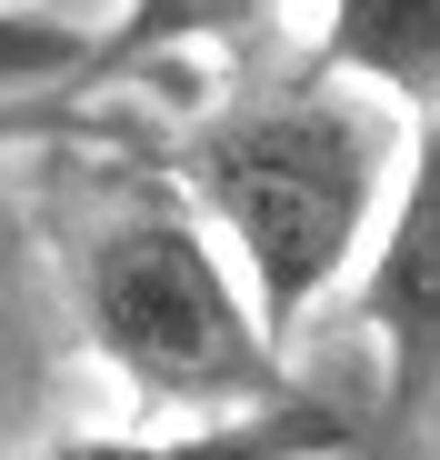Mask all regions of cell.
Masks as SVG:
<instances>
[{"mask_svg": "<svg viewBox=\"0 0 440 460\" xmlns=\"http://www.w3.org/2000/svg\"><path fill=\"white\" fill-rule=\"evenodd\" d=\"M280 0H130V11L110 31H91V70H81V91L120 81V70L140 60H171V50H241L270 31Z\"/></svg>", "mask_w": 440, "mask_h": 460, "instance_id": "obj_6", "label": "cell"}, {"mask_svg": "<svg viewBox=\"0 0 440 460\" xmlns=\"http://www.w3.org/2000/svg\"><path fill=\"white\" fill-rule=\"evenodd\" d=\"M31 460H371V420L330 391H280L260 411H210L180 430H81Z\"/></svg>", "mask_w": 440, "mask_h": 460, "instance_id": "obj_4", "label": "cell"}, {"mask_svg": "<svg viewBox=\"0 0 440 460\" xmlns=\"http://www.w3.org/2000/svg\"><path fill=\"white\" fill-rule=\"evenodd\" d=\"M91 70V31L60 11H11L0 0V101L11 91H81Z\"/></svg>", "mask_w": 440, "mask_h": 460, "instance_id": "obj_7", "label": "cell"}, {"mask_svg": "<svg viewBox=\"0 0 440 460\" xmlns=\"http://www.w3.org/2000/svg\"><path fill=\"white\" fill-rule=\"evenodd\" d=\"M360 331L381 350V430H420L440 401V101L410 111L391 220L360 280Z\"/></svg>", "mask_w": 440, "mask_h": 460, "instance_id": "obj_3", "label": "cell"}, {"mask_svg": "<svg viewBox=\"0 0 440 460\" xmlns=\"http://www.w3.org/2000/svg\"><path fill=\"white\" fill-rule=\"evenodd\" d=\"M311 70L391 111H430L440 101V0H330Z\"/></svg>", "mask_w": 440, "mask_h": 460, "instance_id": "obj_5", "label": "cell"}, {"mask_svg": "<svg viewBox=\"0 0 440 460\" xmlns=\"http://www.w3.org/2000/svg\"><path fill=\"white\" fill-rule=\"evenodd\" d=\"M70 300H81L91 350L120 370V391L151 411H260L290 380V350L260 331L231 251L190 220V200H120L70 251Z\"/></svg>", "mask_w": 440, "mask_h": 460, "instance_id": "obj_2", "label": "cell"}, {"mask_svg": "<svg viewBox=\"0 0 440 460\" xmlns=\"http://www.w3.org/2000/svg\"><path fill=\"white\" fill-rule=\"evenodd\" d=\"M391 181H400V111L350 81H321V70L220 101L180 140V200L231 251L251 311L280 350L340 290V270L371 251Z\"/></svg>", "mask_w": 440, "mask_h": 460, "instance_id": "obj_1", "label": "cell"}]
</instances>
